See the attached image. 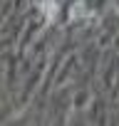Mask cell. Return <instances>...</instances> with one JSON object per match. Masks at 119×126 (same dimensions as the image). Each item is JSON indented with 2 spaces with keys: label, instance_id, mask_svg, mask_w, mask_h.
Wrapping results in <instances>:
<instances>
[{
  "label": "cell",
  "instance_id": "obj_1",
  "mask_svg": "<svg viewBox=\"0 0 119 126\" xmlns=\"http://www.w3.org/2000/svg\"><path fill=\"white\" fill-rule=\"evenodd\" d=\"M40 10L45 13V17H47V20H55V10H57V3H55V0H42V3H40Z\"/></svg>",
  "mask_w": 119,
  "mask_h": 126
}]
</instances>
